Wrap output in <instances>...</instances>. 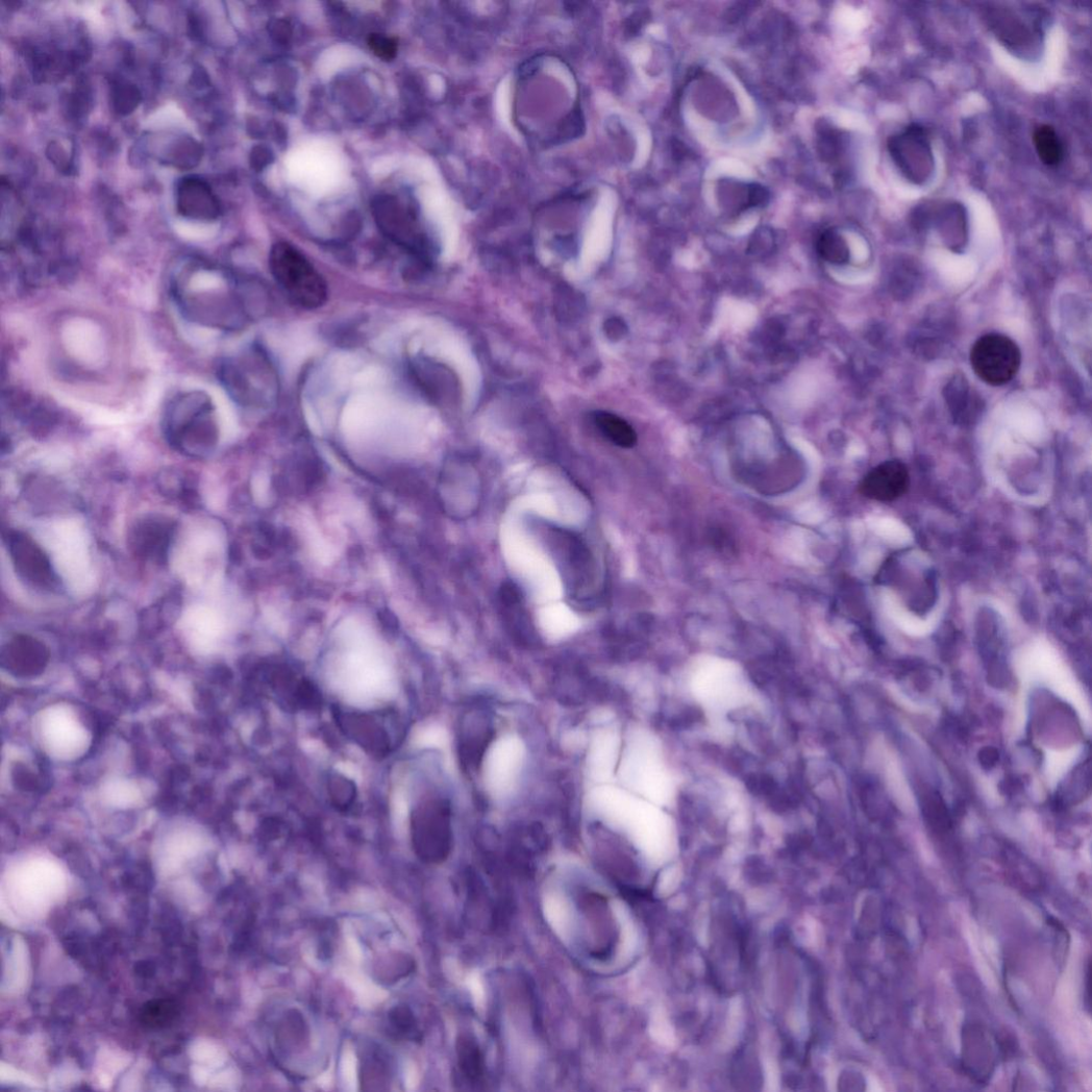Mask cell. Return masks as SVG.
<instances>
[{
    "label": "cell",
    "instance_id": "1",
    "mask_svg": "<svg viewBox=\"0 0 1092 1092\" xmlns=\"http://www.w3.org/2000/svg\"><path fill=\"white\" fill-rule=\"evenodd\" d=\"M163 428L169 444L193 458L208 456L219 441L214 403L201 391L175 396L166 408Z\"/></svg>",
    "mask_w": 1092,
    "mask_h": 1092
},
{
    "label": "cell",
    "instance_id": "2",
    "mask_svg": "<svg viewBox=\"0 0 1092 1092\" xmlns=\"http://www.w3.org/2000/svg\"><path fill=\"white\" fill-rule=\"evenodd\" d=\"M271 275L299 306L315 309L328 299V287L305 255L288 243H277L269 255Z\"/></svg>",
    "mask_w": 1092,
    "mask_h": 1092
},
{
    "label": "cell",
    "instance_id": "3",
    "mask_svg": "<svg viewBox=\"0 0 1092 1092\" xmlns=\"http://www.w3.org/2000/svg\"><path fill=\"white\" fill-rule=\"evenodd\" d=\"M555 561L571 597L578 602L593 601L601 589L599 567L587 543L565 530H555L551 538Z\"/></svg>",
    "mask_w": 1092,
    "mask_h": 1092
},
{
    "label": "cell",
    "instance_id": "4",
    "mask_svg": "<svg viewBox=\"0 0 1092 1092\" xmlns=\"http://www.w3.org/2000/svg\"><path fill=\"white\" fill-rule=\"evenodd\" d=\"M219 379L225 391L242 405H258L265 402V386L271 388V371L265 357L258 352H248L226 358L220 364Z\"/></svg>",
    "mask_w": 1092,
    "mask_h": 1092
},
{
    "label": "cell",
    "instance_id": "5",
    "mask_svg": "<svg viewBox=\"0 0 1092 1092\" xmlns=\"http://www.w3.org/2000/svg\"><path fill=\"white\" fill-rule=\"evenodd\" d=\"M413 842L418 857L426 863L444 862L452 846L451 815L446 801L428 800L413 815Z\"/></svg>",
    "mask_w": 1092,
    "mask_h": 1092
},
{
    "label": "cell",
    "instance_id": "6",
    "mask_svg": "<svg viewBox=\"0 0 1092 1092\" xmlns=\"http://www.w3.org/2000/svg\"><path fill=\"white\" fill-rule=\"evenodd\" d=\"M971 364L979 379L992 387H1000L1017 375L1021 366V351L1010 338L988 334L974 344Z\"/></svg>",
    "mask_w": 1092,
    "mask_h": 1092
},
{
    "label": "cell",
    "instance_id": "7",
    "mask_svg": "<svg viewBox=\"0 0 1092 1092\" xmlns=\"http://www.w3.org/2000/svg\"><path fill=\"white\" fill-rule=\"evenodd\" d=\"M889 152L903 176L923 185L935 171V159L927 134L917 125L907 127L889 140Z\"/></svg>",
    "mask_w": 1092,
    "mask_h": 1092
},
{
    "label": "cell",
    "instance_id": "8",
    "mask_svg": "<svg viewBox=\"0 0 1092 1092\" xmlns=\"http://www.w3.org/2000/svg\"><path fill=\"white\" fill-rule=\"evenodd\" d=\"M5 541L15 569L23 580L40 590L52 591L58 587V577L49 556L32 538L11 530Z\"/></svg>",
    "mask_w": 1092,
    "mask_h": 1092
},
{
    "label": "cell",
    "instance_id": "9",
    "mask_svg": "<svg viewBox=\"0 0 1092 1092\" xmlns=\"http://www.w3.org/2000/svg\"><path fill=\"white\" fill-rule=\"evenodd\" d=\"M374 215L382 232L392 241L414 252H422L423 238L416 215L395 197L378 198Z\"/></svg>",
    "mask_w": 1092,
    "mask_h": 1092
},
{
    "label": "cell",
    "instance_id": "10",
    "mask_svg": "<svg viewBox=\"0 0 1092 1092\" xmlns=\"http://www.w3.org/2000/svg\"><path fill=\"white\" fill-rule=\"evenodd\" d=\"M174 525L162 516H148L136 521L128 533V544L134 555L154 563H165Z\"/></svg>",
    "mask_w": 1092,
    "mask_h": 1092
},
{
    "label": "cell",
    "instance_id": "11",
    "mask_svg": "<svg viewBox=\"0 0 1092 1092\" xmlns=\"http://www.w3.org/2000/svg\"><path fill=\"white\" fill-rule=\"evenodd\" d=\"M580 908L594 938L590 954L599 961H607L616 947L618 934L606 898L597 893L586 894Z\"/></svg>",
    "mask_w": 1092,
    "mask_h": 1092
},
{
    "label": "cell",
    "instance_id": "12",
    "mask_svg": "<svg viewBox=\"0 0 1092 1092\" xmlns=\"http://www.w3.org/2000/svg\"><path fill=\"white\" fill-rule=\"evenodd\" d=\"M910 483L907 467L898 461L886 462L864 477L860 493L877 502L888 503L902 496Z\"/></svg>",
    "mask_w": 1092,
    "mask_h": 1092
},
{
    "label": "cell",
    "instance_id": "13",
    "mask_svg": "<svg viewBox=\"0 0 1092 1092\" xmlns=\"http://www.w3.org/2000/svg\"><path fill=\"white\" fill-rule=\"evenodd\" d=\"M176 200L177 212L190 219L212 221L221 214V204L212 188L197 176L179 181Z\"/></svg>",
    "mask_w": 1092,
    "mask_h": 1092
},
{
    "label": "cell",
    "instance_id": "14",
    "mask_svg": "<svg viewBox=\"0 0 1092 1092\" xmlns=\"http://www.w3.org/2000/svg\"><path fill=\"white\" fill-rule=\"evenodd\" d=\"M988 19L997 38L1008 44L1010 49L1021 54L1037 49V44L1040 43L1039 33L1013 11L992 9Z\"/></svg>",
    "mask_w": 1092,
    "mask_h": 1092
},
{
    "label": "cell",
    "instance_id": "15",
    "mask_svg": "<svg viewBox=\"0 0 1092 1092\" xmlns=\"http://www.w3.org/2000/svg\"><path fill=\"white\" fill-rule=\"evenodd\" d=\"M447 489L453 495V505L449 511L458 519H468L476 515L481 498V478L473 469H467L461 474H447Z\"/></svg>",
    "mask_w": 1092,
    "mask_h": 1092
},
{
    "label": "cell",
    "instance_id": "16",
    "mask_svg": "<svg viewBox=\"0 0 1092 1092\" xmlns=\"http://www.w3.org/2000/svg\"><path fill=\"white\" fill-rule=\"evenodd\" d=\"M2 660L10 669L26 674L35 673L47 665L49 652L32 637L19 635L3 649Z\"/></svg>",
    "mask_w": 1092,
    "mask_h": 1092
},
{
    "label": "cell",
    "instance_id": "17",
    "mask_svg": "<svg viewBox=\"0 0 1092 1092\" xmlns=\"http://www.w3.org/2000/svg\"><path fill=\"white\" fill-rule=\"evenodd\" d=\"M500 607L512 632L519 637L522 642L531 639V624L529 615L525 609L519 588L513 584H506L500 590Z\"/></svg>",
    "mask_w": 1092,
    "mask_h": 1092
},
{
    "label": "cell",
    "instance_id": "18",
    "mask_svg": "<svg viewBox=\"0 0 1092 1092\" xmlns=\"http://www.w3.org/2000/svg\"><path fill=\"white\" fill-rule=\"evenodd\" d=\"M458 1066L462 1074L471 1084L478 1086L485 1079L486 1064L477 1040L463 1034L457 1040Z\"/></svg>",
    "mask_w": 1092,
    "mask_h": 1092
},
{
    "label": "cell",
    "instance_id": "19",
    "mask_svg": "<svg viewBox=\"0 0 1092 1092\" xmlns=\"http://www.w3.org/2000/svg\"><path fill=\"white\" fill-rule=\"evenodd\" d=\"M595 423L603 436L621 448H631L637 443L634 428L623 419L609 413L595 415Z\"/></svg>",
    "mask_w": 1092,
    "mask_h": 1092
},
{
    "label": "cell",
    "instance_id": "20",
    "mask_svg": "<svg viewBox=\"0 0 1092 1092\" xmlns=\"http://www.w3.org/2000/svg\"><path fill=\"white\" fill-rule=\"evenodd\" d=\"M1034 144L1037 154L1044 165L1057 166L1063 160V145L1052 126H1039L1034 132Z\"/></svg>",
    "mask_w": 1092,
    "mask_h": 1092
},
{
    "label": "cell",
    "instance_id": "21",
    "mask_svg": "<svg viewBox=\"0 0 1092 1092\" xmlns=\"http://www.w3.org/2000/svg\"><path fill=\"white\" fill-rule=\"evenodd\" d=\"M143 96L139 86L126 80H115L110 89V101L114 110L127 116L140 106Z\"/></svg>",
    "mask_w": 1092,
    "mask_h": 1092
},
{
    "label": "cell",
    "instance_id": "22",
    "mask_svg": "<svg viewBox=\"0 0 1092 1092\" xmlns=\"http://www.w3.org/2000/svg\"><path fill=\"white\" fill-rule=\"evenodd\" d=\"M361 1085L364 1090H384L389 1084V1066L381 1056L373 1053L363 1061Z\"/></svg>",
    "mask_w": 1092,
    "mask_h": 1092
},
{
    "label": "cell",
    "instance_id": "23",
    "mask_svg": "<svg viewBox=\"0 0 1092 1092\" xmlns=\"http://www.w3.org/2000/svg\"><path fill=\"white\" fill-rule=\"evenodd\" d=\"M202 155V147L191 136H184L178 140L171 149L169 162L178 169L188 170L196 167Z\"/></svg>",
    "mask_w": 1092,
    "mask_h": 1092
},
{
    "label": "cell",
    "instance_id": "24",
    "mask_svg": "<svg viewBox=\"0 0 1092 1092\" xmlns=\"http://www.w3.org/2000/svg\"><path fill=\"white\" fill-rule=\"evenodd\" d=\"M816 249L826 262L842 265L849 259V248L845 240L835 231H827L818 239Z\"/></svg>",
    "mask_w": 1092,
    "mask_h": 1092
},
{
    "label": "cell",
    "instance_id": "25",
    "mask_svg": "<svg viewBox=\"0 0 1092 1092\" xmlns=\"http://www.w3.org/2000/svg\"><path fill=\"white\" fill-rule=\"evenodd\" d=\"M389 1031L398 1039H416L418 1025L412 1011L406 1007H396L389 1014Z\"/></svg>",
    "mask_w": 1092,
    "mask_h": 1092
},
{
    "label": "cell",
    "instance_id": "26",
    "mask_svg": "<svg viewBox=\"0 0 1092 1092\" xmlns=\"http://www.w3.org/2000/svg\"><path fill=\"white\" fill-rule=\"evenodd\" d=\"M368 43L372 52L382 60H392L397 55L398 44L394 38L373 33L369 36Z\"/></svg>",
    "mask_w": 1092,
    "mask_h": 1092
},
{
    "label": "cell",
    "instance_id": "27",
    "mask_svg": "<svg viewBox=\"0 0 1092 1092\" xmlns=\"http://www.w3.org/2000/svg\"><path fill=\"white\" fill-rule=\"evenodd\" d=\"M768 192L760 185H751L747 192V205L759 206L763 205L768 201Z\"/></svg>",
    "mask_w": 1092,
    "mask_h": 1092
},
{
    "label": "cell",
    "instance_id": "28",
    "mask_svg": "<svg viewBox=\"0 0 1092 1092\" xmlns=\"http://www.w3.org/2000/svg\"><path fill=\"white\" fill-rule=\"evenodd\" d=\"M272 159V154L264 147L255 148L251 153V165L259 170L266 167Z\"/></svg>",
    "mask_w": 1092,
    "mask_h": 1092
},
{
    "label": "cell",
    "instance_id": "29",
    "mask_svg": "<svg viewBox=\"0 0 1092 1092\" xmlns=\"http://www.w3.org/2000/svg\"><path fill=\"white\" fill-rule=\"evenodd\" d=\"M623 331V323L618 320H611L606 325V332L610 338H620Z\"/></svg>",
    "mask_w": 1092,
    "mask_h": 1092
},
{
    "label": "cell",
    "instance_id": "30",
    "mask_svg": "<svg viewBox=\"0 0 1092 1092\" xmlns=\"http://www.w3.org/2000/svg\"><path fill=\"white\" fill-rule=\"evenodd\" d=\"M983 754H984V755H983V762H984V764H988V765H990V764H991V765H994V763H995V762H996V760H997V756H996L997 754H996V753L994 752V750H991V749H987V750H985V751L983 752Z\"/></svg>",
    "mask_w": 1092,
    "mask_h": 1092
}]
</instances>
